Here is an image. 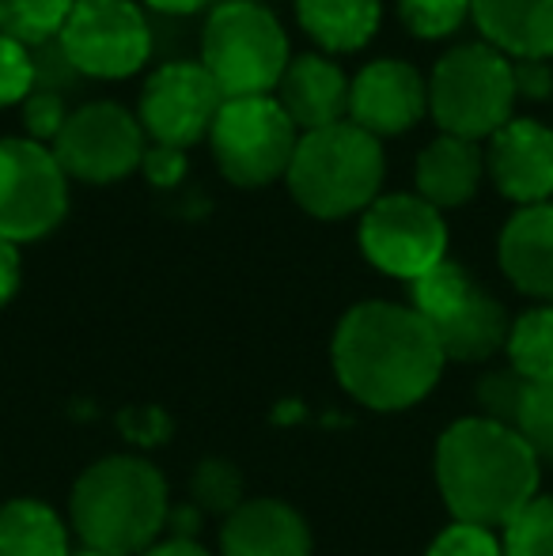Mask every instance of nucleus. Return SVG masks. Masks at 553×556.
<instances>
[{
    "mask_svg": "<svg viewBox=\"0 0 553 556\" xmlns=\"http://www.w3.org/2000/svg\"><path fill=\"white\" fill-rule=\"evenodd\" d=\"M486 175L519 208L553 198V129L539 117H512L489 137Z\"/></svg>",
    "mask_w": 553,
    "mask_h": 556,
    "instance_id": "4468645a",
    "label": "nucleus"
},
{
    "mask_svg": "<svg viewBox=\"0 0 553 556\" xmlns=\"http://www.w3.org/2000/svg\"><path fill=\"white\" fill-rule=\"evenodd\" d=\"M474 0H399V15L414 38L436 42L451 38L466 20H470Z\"/></svg>",
    "mask_w": 553,
    "mask_h": 556,
    "instance_id": "bb28decb",
    "label": "nucleus"
},
{
    "mask_svg": "<svg viewBox=\"0 0 553 556\" xmlns=\"http://www.w3.org/2000/svg\"><path fill=\"white\" fill-rule=\"evenodd\" d=\"M527 394V379H519L516 371H493L478 382V402L486 409V420H497L504 428H516L519 402Z\"/></svg>",
    "mask_w": 553,
    "mask_h": 556,
    "instance_id": "c756f323",
    "label": "nucleus"
},
{
    "mask_svg": "<svg viewBox=\"0 0 553 556\" xmlns=\"http://www.w3.org/2000/svg\"><path fill=\"white\" fill-rule=\"evenodd\" d=\"M58 42L84 80H126L152 58V23L134 0H76Z\"/></svg>",
    "mask_w": 553,
    "mask_h": 556,
    "instance_id": "6e6552de",
    "label": "nucleus"
},
{
    "mask_svg": "<svg viewBox=\"0 0 553 556\" xmlns=\"http://www.w3.org/2000/svg\"><path fill=\"white\" fill-rule=\"evenodd\" d=\"M410 292H414V311L436 330V326L455 318L458 311L474 300L478 285H474V277L463 269V265L443 257L440 265H432V269L420 273L417 280H410Z\"/></svg>",
    "mask_w": 553,
    "mask_h": 556,
    "instance_id": "b1692460",
    "label": "nucleus"
},
{
    "mask_svg": "<svg viewBox=\"0 0 553 556\" xmlns=\"http://www.w3.org/2000/svg\"><path fill=\"white\" fill-rule=\"evenodd\" d=\"M361 254L394 280H417L448 257L443 213L417 193H379L361 213Z\"/></svg>",
    "mask_w": 553,
    "mask_h": 556,
    "instance_id": "9d476101",
    "label": "nucleus"
},
{
    "mask_svg": "<svg viewBox=\"0 0 553 556\" xmlns=\"http://www.w3.org/2000/svg\"><path fill=\"white\" fill-rule=\"evenodd\" d=\"M73 8L76 0H0V35L35 50L61 35Z\"/></svg>",
    "mask_w": 553,
    "mask_h": 556,
    "instance_id": "393cba45",
    "label": "nucleus"
},
{
    "mask_svg": "<svg viewBox=\"0 0 553 556\" xmlns=\"http://www.w3.org/2000/svg\"><path fill=\"white\" fill-rule=\"evenodd\" d=\"M224 106L221 88L201 68V61H167L140 88L137 122L148 144H167L190 152L209 140L216 114Z\"/></svg>",
    "mask_w": 553,
    "mask_h": 556,
    "instance_id": "f8f14e48",
    "label": "nucleus"
},
{
    "mask_svg": "<svg viewBox=\"0 0 553 556\" xmlns=\"http://www.w3.org/2000/svg\"><path fill=\"white\" fill-rule=\"evenodd\" d=\"M68 213V175L46 144L27 137L0 140V239H46Z\"/></svg>",
    "mask_w": 553,
    "mask_h": 556,
    "instance_id": "1a4fd4ad",
    "label": "nucleus"
},
{
    "mask_svg": "<svg viewBox=\"0 0 553 556\" xmlns=\"http://www.w3.org/2000/svg\"><path fill=\"white\" fill-rule=\"evenodd\" d=\"M470 20L508 61H553V0H474Z\"/></svg>",
    "mask_w": 553,
    "mask_h": 556,
    "instance_id": "a211bd4d",
    "label": "nucleus"
},
{
    "mask_svg": "<svg viewBox=\"0 0 553 556\" xmlns=\"http://www.w3.org/2000/svg\"><path fill=\"white\" fill-rule=\"evenodd\" d=\"M186 167H190V160H186L183 148H167V144H148L144 160H140V175L155 190H175L186 178Z\"/></svg>",
    "mask_w": 553,
    "mask_h": 556,
    "instance_id": "72a5a7b5",
    "label": "nucleus"
},
{
    "mask_svg": "<svg viewBox=\"0 0 553 556\" xmlns=\"http://www.w3.org/2000/svg\"><path fill=\"white\" fill-rule=\"evenodd\" d=\"M504 556H553V496H535L504 522Z\"/></svg>",
    "mask_w": 553,
    "mask_h": 556,
    "instance_id": "a878e982",
    "label": "nucleus"
},
{
    "mask_svg": "<svg viewBox=\"0 0 553 556\" xmlns=\"http://www.w3.org/2000/svg\"><path fill=\"white\" fill-rule=\"evenodd\" d=\"M20 277H23L20 247L0 239V307L12 303V295L20 292Z\"/></svg>",
    "mask_w": 553,
    "mask_h": 556,
    "instance_id": "e433bc0d",
    "label": "nucleus"
},
{
    "mask_svg": "<svg viewBox=\"0 0 553 556\" xmlns=\"http://www.w3.org/2000/svg\"><path fill=\"white\" fill-rule=\"evenodd\" d=\"M68 114L73 111L65 106V96H53V91H30L20 106V122H23V129H27V140L46 144V148H53V140L61 137Z\"/></svg>",
    "mask_w": 553,
    "mask_h": 556,
    "instance_id": "c85d7f7f",
    "label": "nucleus"
},
{
    "mask_svg": "<svg viewBox=\"0 0 553 556\" xmlns=\"http://www.w3.org/2000/svg\"><path fill=\"white\" fill-rule=\"evenodd\" d=\"M497 257L512 285L524 295L553 303V201L516 208L504 224Z\"/></svg>",
    "mask_w": 553,
    "mask_h": 556,
    "instance_id": "f3484780",
    "label": "nucleus"
},
{
    "mask_svg": "<svg viewBox=\"0 0 553 556\" xmlns=\"http://www.w3.org/2000/svg\"><path fill=\"white\" fill-rule=\"evenodd\" d=\"M140 556H209V553L198 542H190V538H171V542L152 545V549H144Z\"/></svg>",
    "mask_w": 553,
    "mask_h": 556,
    "instance_id": "4c0bfd02",
    "label": "nucleus"
},
{
    "mask_svg": "<svg viewBox=\"0 0 553 556\" xmlns=\"http://www.w3.org/2000/svg\"><path fill=\"white\" fill-rule=\"evenodd\" d=\"M30 65H35V91L73 96V91L80 88V80H84V76L68 65V58H65V50H61L58 38H53V42L35 46V50H30Z\"/></svg>",
    "mask_w": 553,
    "mask_h": 556,
    "instance_id": "2f4dec72",
    "label": "nucleus"
},
{
    "mask_svg": "<svg viewBox=\"0 0 553 556\" xmlns=\"http://www.w3.org/2000/svg\"><path fill=\"white\" fill-rule=\"evenodd\" d=\"M387 175L384 140L356 129L353 122L300 132V144L288 163V193L307 216L345 220L379 198Z\"/></svg>",
    "mask_w": 553,
    "mask_h": 556,
    "instance_id": "20e7f679",
    "label": "nucleus"
},
{
    "mask_svg": "<svg viewBox=\"0 0 553 556\" xmlns=\"http://www.w3.org/2000/svg\"><path fill=\"white\" fill-rule=\"evenodd\" d=\"M508 330H512V318L501 307V300H493V295L478 288L474 300L455 318L436 326L432 333L443 349V359L478 364V359H489L493 352H501L508 344Z\"/></svg>",
    "mask_w": 553,
    "mask_h": 556,
    "instance_id": "412c9836",
    "label": "nucleus"
},
{
    "mask_svg": "<svg viewBox=\"0 0 553 556\" xmlns=\"http://www.w3.org/2000/svg\"><path fill=\"white\" fill-rule=\"evenodd\" d=\"M0 556H73L65 522L42 500H12L0 507Z\"/></svg>",
    "mask_w": 553,
    "mask_h": 556,
    "instance_id": "4be33fe9",
    "label": "nucleus"
},
{
    "mask_svg": "<svg viewBox=\"0 0 553 556\" xmlns=\"http://www.w3.org/2000/svg\"><path fill=\"white\" fill-rule=\"evenodd\" d=\"M516 432L535 451V458L553 462V382H527V394L519 402Z\"/></svg>",
    "mask_w": 553,
    "mask_h": 556,
    "instance_id": "cd10ccee",
    "label": "nucleus"
},
{
    "mask_svg": "<svg viewBox=\"0 0 553 556\" xmlns=\"http://www.w3.org/2000/svg\"><path fill=\"white\" fill-rule=\"evenodd\" d=\"M428 114L448 137L489 140L516 117L512 61L486 42L451 46L428 76Z\"/></svg>",
    "mask_w": 553,
    "mask_h": 556,
    "instance_id": "423d86ee",
    "label": "nucleus"
},
{
    "mask_svg": "<svg viewBox=\"0 0 553 556\" xmlns=\"http://www.w3.org/2000/svg\"><path fill=\"white\" fill-rule=\"evenodd\" d=\"M35 91V65L30 50L15 38L0 35V111L4 106H23V99Z\"/></svg>",
    "mask_w": 553,
    "mask_h": 556,
    "instance_id": "7c9ffc66",
    "label": "nucleus"
},
{
    "mask_svg": "<svg viewBox=\"0 0 553 556\" xmlns=\"http://www.w3.org/2000/svg\"><path fill=\"white\" fill-rule=\"evenodd\" d=\"M481 178H486V148L463 137H432L417 152L414 163V186L417 198L432 208H463L478 198Z\"/></svg>",
    "mask_w": 553,
    "mask_h": 556,
    "instance_id": "dca6fc26",
    "label": "nucleus"
},
{
    "mask_svg": "<svg viewBox=\"0 0 553 556\" xmlns=\"http://www.w3.org/2000/svg\"><path fill=\"white\" fill-rule=\"evenodd\" d=\"M198 492L209 507H228L236 500V473L228 466H221V462H209L198 477Z\"/></svg>",
    "mask_w": 553,
    "mask_h": 556,
    "instance_id": "c9c22d12",
    "label": "nucleus"
},
{
    "mask_svg": "<svg viewBox=\"0 0 553 556\" xmlns=\"http://www.w3.org/2000/svg\"><path fill=\"white\" fill-rule=\"evenodd\" d=\"M512 359V371L527 382H553V303L524 311L512 318L508 344H504Z\"/></svg>",
    "mask_w": 553,
    "mask_h": 556,
    "instance_id": "5701e85b",
    "label": "nucleus"
},
{
    "mask_svg": "<svg viewBox=\"0 0 553 556\" xmlns=\"http://www.w3.org/2000/svg\"><path fill=\"white\" fill-rule=\"evenodd\" d=\"M274 96L300 132L349 122V76L326 53H300L288 61Z\"/></svg>",
    "mask_w": 553,
    "mask_h": 556,
    "instance_id": "2eb2a0df",
    "label": "nucleus"
},
{
    "mask_svg": "<svg viewBox=\"0 0 553 556\" xmlns=\"http://www.w3.org/2000/svg\"><path fill=\"white\" fill-rule=\"evenodd\" d=\"M73 522L88 549L140 556L167 527V484L140 458H103L76 481Z\"/></svg>",
    "mask_w": 553,
    "mask_h": 556,
    "instance_id": "7ed1b4c3",
    "label": "nucleus"
},
{
    "mask_svg": "<svg viewBox=\"0 0 553 556\" xmlns=\"http://www.w3.org/2000/svg\"><path fill=\"white\" fill-rule=\"evenodd\" d=\"M428 114V80L410 61H368L349 80V122L376 140L402 137Z\"/></svg>",
    "mask_w": 553,
    "mask_h": 556,
    "instance_id": "ddd939ff",
    "label": "nucleus"
},
{
    "mask_svg": "<svg viewBox=\"0 0 553 556\" xmlns=\"http://www.w3.org/2000/svg\"><path fill=\"white\" fill-rule=\"evenodd\" d=\"M436 481L455 522L493 530L535 500L539 458L516 428L470 417L440 435Z\"/></svg>",
    "mask_w": 553,
    "mask_h": 556,
    "instance_id": "f03ea898",
    "label": "nucleus"
},
{
    "mask_svg": "<svg viewBox=\"0 0 553 556\" xmlns=\"http://www.w3.org/2000/svg\"><path fill=\"white\" fill-rule=\"evenodd\" d=\"M296 20L323 53H356L376 38L384 0H296Z\"/></svg>",
    "mask_w": 553,
    "mask_h": 556,
    "instance_id": "aec40b11",
    "label": "nucleus"
},
{
    "mask_svg": "<svg viewBox=\"0 0 553 556\" xmlns=\"http://www.w3.org/2000/svg\"><path fill=\"white\" fill-rule=\"evenodd\" d=\"M148 137L137 114L111 99H96L68 114L61 137L53 140V160L68 178L88 186H111L140 170Z\"/></svg>",
    "mask_w": 553,
    "mask_h": 556,
    "instance_id": "9b49d317",
    "label": "nucleus"
},
{
    "mask_svg": "<svg viewBox=\"0 0 553 556\" xmlns=\"http://www.w3.org/2000/svg\"><path fill=\"white\" fill-rule=\"evenodd\" d=\"M209 4H213V0H144V8H152V12H160V15H193Z\"/></svg>",
    "mask_w": 553,
    "mask_h": 556,
    "instance_id": "58836bf2",
    "label": "nucleus"
},
{
    "mask_svg": "<svg viewBox=\"0 0 553 556\" xmlns=\"http://www.w3.org/2000/svg\"><path fill=\"white\" fill-rule=\"evenodd\" d=\"M73 556H111V553H96V549H84V553H73Z\"/></svg>",
    "mask_w": 553,
    "mask_h": 556,
    "instance_id": "ea45409f",
    "label": "nucleus"
},
{
    "mask_svg": "<svg viewBox=\"0 0 553 556\" xmlns=\"http://www.w3.org/2000/svg\"><path fill=\"white\" fill-rule=\"evenodd\" d=\"M288 61V35L266 4L216 0L201 27V68L224 99L274 96Z\"/></svg>",
    "mask_w": 553,
    "mask_h": 556,
    "instance_id": "39448f33",
    "label": "nucleus"
},
{
    "mask_svg": "<svg viewBox=\"0 0 553 556\" xmlns=\"http://www.w3.org/2000/svg\"><path fill=\"white\" fill-rule=\"evenodd\" d=\"M221 549L224 556H311V534L288 504L251 500L228 515Z\"/></svg>",
    "mask_w": 553,
    "mask_h": 556,
    "instance_id": "6ab92c4d",
    "label": "nucleus"
},
{
    "mask_svg": "<svg viewBox=\"0 0 553 556\" xmlns=\"http://www.w3.org/2000/svg\"><path fill=\"white\" fill-rule=\"evenodd\" d=\"M512 80H516V99H527V103H546V99H553L550 61H512Z\"/></svg>",
    "mask_w": 553,
    "mask_h": 556,
    "instance_id": "f704fd0d",
    "label": "nucleus"
},
{
    "mask_svg": "<svg viewBox=\"0 0 553 556\" xmlns=\"http://www.w3.org/2000/svg\"><path fill=\"white\" fill-rule=\"evenodd\" d=\"M296 144H300V129L277 103V96L224 99L209 129L216 167L231 186H243V190H262L285 178Z\"/></svg>",
    "mask_w": 553,
    "mask_h": 556,
    "instance_id": "0eeeda50",
    "label": "nucleus"
},
{
    "mask_svg": "<svg viewBox=\"0 0 553 556\" xmlns=\"http://www.w3.org/2000/svg\"><path fill=\"white\" fill-rule=\"evenodd\" d=\"M443 349L414 307L356 303L334 333V371L368 409L394 413L417 405L443 371Z\"/></svg>",
    "mask_w": 553,
    "mask_h": 556,
    "instance_id": "f257e3e1",
    "label": "nucleus"
},
{
    "mask_svg": "<svg viewBox=\"0 0 553 556\" xmlns=\"http://www.w3.org/2000/svg\"><path fill=\"white\" fill-rule=\"evenodd\" d=\"M428 556H504V549L493 530L470 527V522H451L432 542Z\"/></svg>",
    "mask_w": 553,
    "mask_h": 556,
    "instance_id": "473e14b6",
    "label": "nucleus"
}]
</instances>
